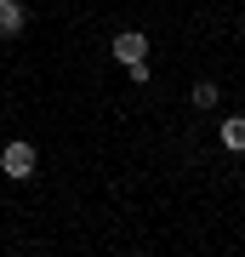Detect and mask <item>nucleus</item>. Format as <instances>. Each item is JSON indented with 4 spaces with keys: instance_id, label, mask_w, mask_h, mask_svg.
<instances>
[{
    "instance_id": "f257e3e1",
    "label": "nucleus",
    "mask_w": 245,
    "mask_h": 257,
    "mask_svg": "<svg viewBox=\"0 0 245 257\" xmlns=\"http://www.w3.org/2000/svg\"><path fill=\"white\" fill-rule=\"evenodd\" d=\"M0 172H6L12 183H29V177L40 172V149L29 143V138H12L6 149H0Z\"/></svg>"
},
{
    "instance_id": "f03ea898",
    "label": "nucleus",
    "mask_w": 245,
    "mask_h": 257,
    "mask_svg": "<svg viewBox=\"0 0 245 257\" xmlns=\"http://www.w3.org/2000/svg\"><path fill=\"white\" fill-rule=\"evenodd\" d=\"M148 52H154V40H148L143 29H120V35L109 40V57H114L120 69H126V63H143Z\"/></svg>"
},
{
    "instance_id": "423d86ee",
    "label": "nucleus",
    "mask_w": 245,
    "mask_h": 257,
    "mask_svg": "<svg viewBox=\"0 0 245 257\" xmlns=\"http://www.w3.org/2000/svg\"><path fill=\"white\" fill-rule=\"evenodd\" d=\"M126 80H131V86H148V80H154V69H148V57H143V63H126Z\"/></svg>"
},
{
    "instance_id": "7ed1b4c3",
    "label": "nucleus",
    "mask_w": 245,
    "mask_h": 257,
    "mask_svg": "<svg viewBox=\"0 0 245 257\" xmlns=\"http://www.w3.org/2000/svg\"><path fill=\"white\" fill-rule=\"evenodd\" d=\"M217 138H222V149H234V155H245V114H228L222 126H217Z\"/></svg>"
},
{
    "instance_id": "20e7f679",
    "label": "nucleus",
    "mask_w": 245,
    "mask_h": 257,
    "mask_svg": "<svg viewBox=\"0 0 245 257\" xmlns=\"http://www.w3.org/2000/svg\"><path fill=\"white\" fill-rule=\"evenodd\" d=\"M23 23H29L23 0H0V35H23Z\"/></svg>"
},
{
    "instance_id": "0eeeda50",
    "label": "nucleus",
    "mask_w": 245,
    "mask_h": 257,
    "mask_svg": "<svg viewBox=\"0 0 245 257\" xmlns=\"http://www.w3.org/2000/svg\"><path fill=\"white\" fill-rule=\"evenodd\" d=\"M239 35H245V12H239Z\"/></svg>"
},
{
    "instance_id": "39448f33",
    "label": "nucleus",
    "mask_w": 245,
    "mask_h": 257,
    "mask_svg": "<svg viewBox=\"0 0 245 257\" xmlns=\"http://www.w3.org/2000/svg\"><path fill=\"white\" fill-rule=\"evenodd\" d=\"M188 103H194V109H200V114H205V109H217V103H222V86H217V80H194Z\"/></svg>"
}]
</instances>
